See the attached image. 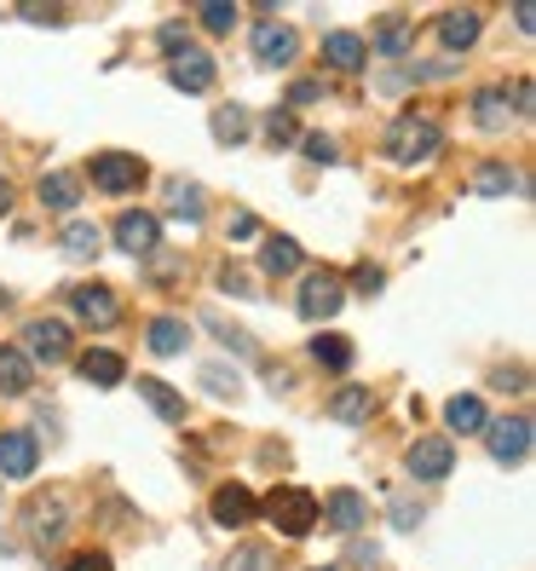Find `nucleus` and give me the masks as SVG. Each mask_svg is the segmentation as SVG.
<instances>
[{"label":"nucleus","instance_id":"12","mask_svg":"<svg viewBox=\"0 0 536 571\" xmlns=\"http://www.w3.org/2000/svg\"><path fill=\"white\" fill-rule=\"evenodd\" d=\"M404 467H410V479H444L450 467H455V445L450 438H416L410 451H404Z\"/></svg>","mask_w":536,"mask_h":571},{"label":"nucleus","instance_id":"37","mask_svg":"<svg viewBox=\"0 0 536 571\" xmlns=\"http://www.w3.org/2000/svg\"><path fill=\"white\" fill-rule=\"evenodd\" d=\"M393 531H416L421 526V503H410V497H393Z\"/></svg>","mask_w":536,"mask_h":571},{"label":"nucleus","instance_id":"26","mask_svg":"<svg viewBox=\"0 0 536 571\" xmlns=\"http://www.w3.org/2000/svg\"><path fill=\"white\" fill-rule=\"evenodd\" d=\"M139 399H144L150 410H157L162 422H185V399H179L168 381H157V376H139Z\"/></svg>","mask_w":536,"mask_h":571},{"label":"nucleus","instance_id":"46","mask_svg":"<svg viewBox=\"0 0 536 571\" xmlns=\"http://www.w3.org/2000/svg\"><path fill=\"white\" fill-rule=\"evenodd\" d=\"M491 381L502 387V393H507V387H514V393H525V387H530V376H525V370H496Z\"/></svg>","mask_w":536,"mask_h":571},{"label":"nucleus","instance_id":"50","mask_svg":"<svg viewBox=\"0 0 536 571\" xmlns=\"http://www.w3.org/2000/svg\"><path fill=\"white\" fill-rule=\"evenodd\" d=\"M12 306V289H7V283H0V311H7Z\"/></svg>","mask_w":536,"mask_h":571},{"label":"nucleus","instance_id":"15","mask_svg":"<svg viewBox=\"0 0 536 571\" xmlns=\"http://www.w3.org/2000/svg\"><path fill=\"white\" fill-rule=\"evenodd\" d=\"M318 519H329L335 531H346V537H352V531L369 519V503L357 497V490H329V497L318 503Z\"/></svg>","mask_w":536,"mask_h":571},{"label":"nucleus","instance_id":"5","mask_svg":"<svg viewBox=\"0 0 536 571\" xmlns=\"http://www.w3.org/2000/svg\"><path fill=\"white\" fill-rule=\"evenodd\" d=\"M484 438H491V456L502 467L530 462V415H496V422H484Z\"/></svg>","mask_w":536,"mask_h":571},{"label":"nucleus","instance_id":"19","mask_svg":"<svg viewBox=\"0 0 536 571\" xmlns=\"http://www.w3.org/2000/svg\"><path fill=\"white\" fill-rule=\"evenodd\" d=\"M329 415H335L341 427H364L375 415V393H369V387H341V393L329 399Z\"/></svg>","mask_w":536,"mask_h":571},{"label":"nucleus","instance_id":"43","mask_svg":"<svg viewBox=\"0 0 536 571\" xmlns=\"http://www.w3.org/2000/svg\"><path fill=\"white\" fill-rule=\"evenodd\" d=\"M208 329L219 335V341H225V347H237V352H254V341H248V335H243V329H232V324H219V318H214Z\"/></svg>","mask_w":536,"mask_h":571},{"label":"nucleus","instance_id":"28","mask_svg":"<svg viewBox=\"0 0 536 571\" xmlns=\"http://www.w3.org/2000/svg\"><path fill=\"white\" fill-rule=\"evenodd\" d=\"M312 358L323 363V370H352V358H357V347L346 341V335H312Z\"/></svg>","mask_w":536,"mask_h":571},{"label":"nucleus","instance_id":"6","mask_svg":"<svg viewBox=\"0 0 536 571\" xmlns=\"http://www.w3.org/2000/svg\"><path fill=\"white\" fill-rule=\"evenodd\" d=\"M69 531V503L58 497V490H53V497H30V503H23V537H30V542H58Z\"/></svg>","mask_w":536,"mask_h":571},{"label":"nucleus","instance_id":"9","mask_svg":"<svg viewBox=\"0 0 536 571\" xmlns=\"http://www.w3.org/2000/svg\"><path fill=\"white\" fill-rule=\"evenodd\" d=\"M473 127L479 134H507L514 127V87L507 82H491L473 93Z\"/></svg>","mask_w":536,"mask_h":571},{"label":"nucleus","instance_id":"21","mask_svg":"<svg viewBox=\"0 0 536 571\" xmlns=\"http://www.w3.org/2000/svg\"><path fill=\"white\" fill-rule=\"evenodd\" d=\"M82 381H93V387H121L127 381V363H121V352H110V347H98V352H82Z\"/></svg>","mask_w":536,"mask_h":571},{"label":"nucleus","instance_id":"32","mask_svg":"<svg viewBox=\"0 0 536 571\" xmlns=\"http://www.w3.org/2000/svg\"><path fill=\"white\" fill-rule=\"evenodd\" d=\"M219 571H277V554L266 549V542H243V549H232V560H225Z\"/></svg>","mask_w":536,"mask_h":571},{"label":"nucleus","instance_id":"3","mask_svg":"<svg viewBox=\"0 0 536 571\" xmlns=\"http://www.w3.org/2000/svg\"><path fill=\"white\" fill-rule=\"evenodd\" d=\"M87 173H93V186H98V191L127 197L133 186H144V156H133V150H98Z\"/></svg>","mask_w":536,"mask_h":571},{"label":"nucleus","instance_id":"18","mask_svg":"<svg viewBox=\"0 0 536 571\" xmlns=\"http://www.w3.org/2000/svg\"><path fill=\"white\" fill-rule=\"evenodd\" d=\"M484 422H491V410H484V399H479V393H455V399L444 404V427H450L455 438L484 433Z\"/></svg>","mask_w":536,"mask_h":571},{"label":"nucleus","instance_id":"48","mask_svg":"<svg viewBox=\"0 0 536 571\" xmlns=\"http://www.w3.org/2000/svg\"><path fill=\"white\" fill-rule=\"evenodd\" d=\"M514 23H519V35L536 30V7H530V0H519V7H514Z\"/></svg>","mask_w":536,"mask_h":571},{"label":"nucleus","instance_id":"25","mask_svg":"<svg viewBox=\"0 0 536 571\" xmlns=\"http://www.w3.org/2000/svg\"><path fill=\"white\" fill-rule=\"evenodd\" d=\"M168 208H173V220H185V225L208 220V197H202V186H191V179H173L168 186Z\"/></svg>","mask_w":536,"mask_h":571},{"label":"nucleus","instance_id":"35","mask_svg":"<svg viewBox=\"0 0 536 571\" xmlns=\"http://www.w3.org/2000/svg\"><path fill=\"white\" fill-rule=\"evenodd\" d=\"M300 150H305V162H318V168H335L341 162V145L329 139V134H305Z\"/></svg>","mask_w":536,"mask_h":571},{"label":"nucleus","instance_id":"27","mask_svg":"<svg viewBox=\"0 0 536 571\" xmlns=\"http://www.w3.org/2000/svg\"><path fill=\"white\" fill-rule=\"evenodd\" d=\"M58 243H64L69 260H98V249H105V237H98L93 220H69V225L58 231Z\"/></svg>","mask_w":536,"mask_h":571},{"label":"nucleus","instance_id":"10","mask_svg":"<svg viewBox=\"0 0 536 571\" xmlns=\"http://www.w3.org/2000/svg\"><path fill=\"white\" fill-rule=\"evenodd\" d=\"M214 59H208V52H202V46H185V52H179V59H168V82L179 87V93H191V98H202V93H208L214 87Z\"/></svg>","mask_w":536,"mask_h":571},{"label":"nucleus","instance_id":"16","mask_svg":"<svg viewBox=\"0 0 536 571\" xmlns=\"http://www.w3.org/2000/svg\"><path fill=\"white\" fill-rule=\"evenodd\" d=\"M254 514H260V503H254L248 485H219V490H214V519H219L225 531H243Z\"/></svg>","mask_w":536,"mask_h":571},{"label":"nucleus","instance_id":"44","mask_svg":"<svg viewBox=\"0 0 536 571\" xmlns=\"http://www.w3.org/2000/svg\"><path fill=\"white\" fill-rule=\"evenodd\" d=\"M318 98H323V82H312V75L289 87V104H318Z\"/></svg>","mask_w":536,"mask_h":571},{"label":"nucleus","instance_id":"8","mask_svg":"<svg viewBox=\"0 0 536 571\" xmlns=\"http://www.w3.org/2000/svg\"><path fill=\"white\" fill-rule=\"evenodd\" d=\"M18 352L30 358V363H64L75 352V341H69V329L58 318H35L30 329H23V347Z\"/></svg>","mask_w":536,"mask_h":571},{"label":"nucleus","instance_id":"14","mask_svg":"<svg viewBox=\"0 0 536 571\" xmlns=\"http://www.w3.org/2000/svg\"><path fill=\"white\" fill-rule=\"evenodd\" d=\"M294 52H300V35L289 30V23H260V30H254V59L260 64H294Z\"/></svg>","mask_w":536,"mask_h":571},{"label":"nucleus","instance_id":"39","mask_svg":"<svg viewBox=\"0 0 536 571\" xmlns=\"http://www.w3.org/2000/svg\"><path fill=\"white\" fill-rule=\"evenodd\" d=\"M352 289H357V295H380V289H387V277H380L375 266H357V272H352Z\"/></svg>","mask_w":536,"mask_h":571},{"label":"nucleus","instance_id":"45","mask_svg":"<svg viewBox=\"0 0 536 571\" xmlns=\"http://www.w3.org/2000/svg\"><path fill=\"white\" fill-rule=\"evenodd\" d=\"M536 110V87L530 82H514V116H530Z\"/></svg>","mask_w":536,"mask_h":571},{"label":"nucleus","instance_id":"51","mask_svg":"<svg viewBox=\"0 0 536 571\" xmlns=\"http://www.w3.org/2000/svg\"><path fill=\"white\" fill-rule=\"evenodd\" d=\"M323 571H341V565H323Z\"/></svg>","mask_w":536,"mask_h":571},{"label":"nucleus","instance_id":"1","mask_svg":"<svg viewBox=\"0 0 536 571\" xmlns=\"http://www.w3.org/2000/svg\"><path fill=\"white\" fill-rule=\"evenodd\" d=\"M439 145H444V134H439V121H432V116H398V121L387 127V156H393L398 168L432 162Z\"/></svg>","mask_w":536,"mask_h":571},{"label":"nucleus","instance_id":"31","mask_svg":"<svg viewBox=\"0 0 536 571\" xmlns=\"http://www.w3.org/2000/svg\"><path fill=\"white\" fill-rule=\"evenodd\" d=\"M214 139L219 145H243L248 139V110H243V104H219V110H214Z\"/></svg>","mask_w":536,"mask_h":571},{"label":"nucleus","instance_id":"2","mask_svg":"<svg viewBox=\"0 0 536 571\" xmlns=\"http://www.w3.org/2000/svg\"><path fill=\"white\" fill-rule=\"evenodd\" d=\"M260 514L283 537H305L318 526V497H312V490H300V485H283V490H271V497L260 503Z\"/></svg>","mask_w":536,"mask_h":571},{"label":"nucleus","instance_id":"30","mask_svg":"<svg viewBox=\"0 0 536 571\" xmlns=\"http://www.w3.org/2000/svg\"><path fill=\"white\" fill-rule=\"evenodd\" d=\"M473 191H479V197H507V191H519V173L507 168V162H484V168L473 173Z\"/></svg>","mask_w":536,"mask_h":571},{"label":"nucleus","instance_id":"34","mask_svg":"<svg viewBox=\"0 0 536 571\" xmlns=\"http://www.w3.org/2000/svg\"><path fill=\"white\" fill-rule=\"evenodd\" d=\"M266 145H271V150H294V145H300L294 110H271V116H266Z\"/></svg>","mask_w":536,"mask_h":571},{"label":"nucleus","instance_id":"24","mask_svg":"<svg viewBox=\"0 0 536 571\" xmlns=\"http://www.w3.org/2000/svg\"><path fill=\"white\" fill-rule=\"evenodd\" d=\"M30 387H35V363L18 347H0V393L18 399V393H30Z\"/></svg>","mask_w":536,"mask_h":571},{"label":"nucleus","instance_id":"49","mask_svg":"<svg viewBox=\"0 0 536 571\" xmlns=\"http://www.w3.org/2000/svg\"><path fill=\"white\" fill-rule=\"evenodd\" d=\"M7 214H12V186L0 179V220H7Z\"/></svg>","mask_w":536,"mask_h":571},{"label":"nucleus","instance_id":"33","mask_svg":"<svg viewBox=\"0 0 536 571\" xmlns=\"http://www.w3.org/2000/svg\"><path fill=\"white\" fill-rule=\"evenodd\" d=\"M375 52H380V59H404V52H410V23L387 18V23L375 30Z\"/></svg>","mask_w":536,"mask_h":571},{"label":"nucleus","instance_id":"36","mask_svg":"<svg viewBox=\"0 0 536 571\" xmlns=\"http://www.w3.org/2000/svg\"><path fill=\"white\" fill-rule=\"evenodd\" d=\"M196 18H202V30H208V35H232L243 12H237V7H202Z\"/></svg>","mask_w":536,"mask_h":571},{"label":"nucleus","instance_id":"13","mask_svg":"<svg viewBox=\"0 0 536 571\" xmlns=\"http://www.w3.org/2000/svg\"><path fill=\"white\" fill-rule=\"evenodd\" d=\"M41 467L35 433H0V479H30Z\"/></svg>","mask_w":536,"mask_h":571},{"label":"nucleus","instance_id":"17","mask_svg":"<svg viewBox=\"0 0 536 571\" xmlns=\"http://www.w3.org/2000/svg\"><path fill=\"white\" fill-rule=\"evenodd\" d=\"M364 59H369V41H364V35H352V30L323 35V64H329V70L352 75V70H364Z\"/></svg>","mask_w":536,"mask_h":571},{"label":"nucleus","instance_id":"40","mask_svg":"<svg viewBox=\"0 0 536 571\" xmlns=\"http://www.w3.org/2000/svg\"><path fill=\"white\" fill-rule=\"evenodd\" d=\"M69 571H116V565H110V554H105V549H82V554L69 560Z\"/></svg>","mask_w":536,"mask_h":571},{"label":"nucleus","instance_id":"20","mask_svg":"<svg viewBox=\"0 0 536 571\" xmlns=\"http://www.w3.org/2000/svg\"><path fill=\"white\" fill-rule=\"evenodd\" d=\"M479 30H484V18H479V12H444L432 35H439V46H444V52H468V46L479 41Z\"/></svg>","mask_w":536,"mask_h":571},{"label":"nucleus","instance_id":"42","mask_svg":"<svg viewBox=\"0 0 536 571\" xmlns=\"http://www.w3.org/2000/svg\"><path fill=\"white\" fill-rule=\"evenodd\" d=\"M219 289H225V295H243V300H254V283H248V277H237V266H225V272H219Z\"/></svg>","mask_w":536,"mask_h":571},{"label":"nucleus","instance_id":"7","mask_svg":"<svg viewBox=\"0 0 536 571\" xmlns=\"http://www.w3.org/2000/svg\"><path fill=\"white\" fill-rule=\"evenodd\" d=\"M116 249L121 254H133V260H144V254H157L162 249V220L157 214H144V208H127V214L116 220Z\"/></svg>","mask_w":536,"mask_h":571},{"label":"nucleus","instance_id":"11","mask_svg":"<svg viewBox=\"0 0 536 571\" xmlns=\"http://www.w3.org/2000/svg\"><path fill=\"white\" fill-rule=\"evenodd\" d=\"M69 311H75V318H87L93 329L121 324V300H116V289H105V283H82V289H69Z\"/></svg>","mask_w":536,"mask_h":571},{"label":"nucleus","instance_id":"22","mask_svg":"<svg viewBox=\"0 0 536 571\" xmlns=\"http://www.w3.org/2000/svg\"><path fill=\"white\" fill-rule=\"evenodd\" d=\"M144 341H150V352H157V358H179V352L191 347V324H185V318H173V311H168V318H157V324H150V335H144Z\"/></svg>","mask_w":536,"mask_h":571},{"label":"nucleus","instance_id":"38","mask_svg":"<svg viewBox=\"0 0 536 571\" xmlns=\"http://www.w3.org/2000/svg\"><path fill=\"white\" fill-rule=\"evenodd\" d=\"M254 231H260V220H254L248 208H237V214H232V225H225V237H232V243H248Z\"/></svg>","mask_w":536,"mask_h":571},{"label":"nucleus","instance_id":"4","mask_svg":"<svg viewBox=\"0 0 536 571\" xmlns=\"http://www.w3.org/2000/svg\"><path fill=\"white\" fill-rule=\"evenodd\" d=\"M300 318H312V324H323V318H335V311L346 306V283L335 277V272H305V283H300Z\"/></svg>","mask_w":536,"mask_h":571},{"label":"nucleus","instance_id":"29","mask_svg":"<svg viewBox=\"0 0 536 571\" xmlns=\"http://www.w3.org/2000/svg\"><path fill=\"white\" fill-rule=\"evenodd\" d=\"M300 266H305V249H300L294 237H266V272L289 277V272H300Z\"/></svg>","mask_w":536,"mask_h":571},{"label":"nucleus","instance_id":"47","mask_svg":"<svg viewBox=\"0 0 536 571\" xmlns=\"http://www.w3.org/2000/svg\"><path fill=\"white\" fill-rule=\"evenodd\" d=\"M202 381H208L214 393H232V399H237V376H225V370H202Z\"/></svg>","mask_w":536,"mask_h":571},{"label":"nucleus","instance_id":"23","mask_svg":"<svg viewBox=\"0 0 536 571\" xmlns=\"http://www.w3.org/2000/svg\"><path fill=\"white\" fill-rule=\"evenodd\" d=\"M35 197H41L46 208H58V214H69V208L82 202V179H75L69 168H53V173H46L41 186H35Z\"/></svg>","mask_w":536,"mask_h":571},{"label":"nucleus","instance_id":"41","mask_svg":"<svg viewBox=\"0 0 536 571\" xmlns=\"http://www.w3.org/2000/svg\"><path fill=\"white\" fill-rule=\"evenodd\" d=\"M157 41H162V52H168V59H179V52H185V46H196L185 30H179V23H168V30H162Z\"/></svg>","mask_w":536,"mask_h":571}]
</instances>
